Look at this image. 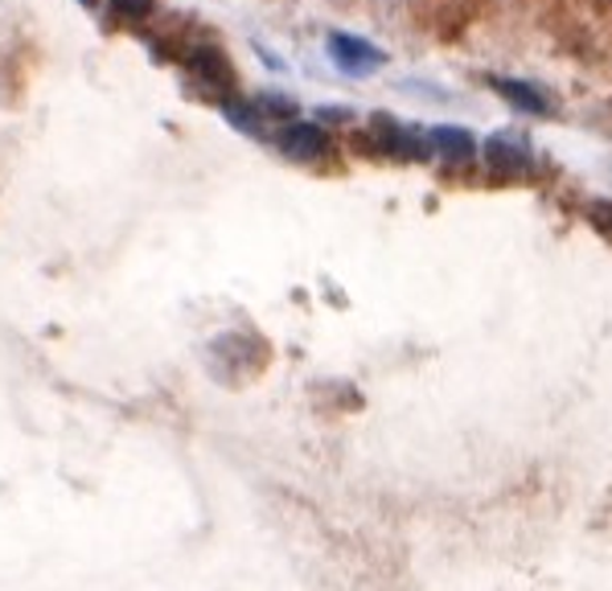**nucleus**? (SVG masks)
I'll use <instances>...</instances> for the list:
<instances>
[{
    "label": "nucleus",
    "instance_id": "nucleus-1",
    "mask_svg": "<svg viewBox=\"0 0 612 591\" xmlns=\"http://www.w3.org/2000/svg\"><path fill=\"white\" fill-rule=\"evenodd\" d=\"M280 152L288 161H300V164H313V161H325L329 157V132L317 128V123H288L280 128Z\"/></svg>",
    "mask_w": 612,
    "mask_h": 591
},
{
    "label": "nucleus",
    "instance_id": "nucleus-4",
    "mask_svg": "<svg viewBox=\"0 0 612 591\" xmlns=\"http://www.w3.org/2000/svg\"><path fill=\"white\" fill-rule=\"evenodd\" d=\"M493 87L514 103V108H522V111H531V116H543L546 111V99L534 87H526V82H510V79H493Z\"/></svg>",
    "mask_w": 612,
    "mask_h": 591
},
{
    "label": "nucleus",
    "instance_id": "nucleus-5",
    "mask_svg": "<svg viewBox=\"0 0 612 591\" xmlns=\"http://www.w3.org/2000/svg\"><path fill=\"white\" fill-rule=\"evenodd\" d=\"M485 161H490L493 169H502V173L514 177L526 169V152L514 144H505V140H490V144H485Z\"/></svg>",
    "mask_w": 612,
    "mask_h": 591
},
{
    "label": "nucleus",
    "instance_id": "nucleus-7",
    "mask_svg": "<svg viewBox=\"0 0 612 591\" xmlns=\"http://www.w3.org/2000/svg\"><path fill=\"white\" fill-rule=\"evenodd\" d=\"M87 4H99V0H87Z\"/></svg>",
    "mask_w": 612,
    "mask_h": 591
},
{
    "label": "nucleus",
    "instance_id": "nucleus-6",
    "mask_svg": "<svg viewBox=\"0 0 612 591\" xmlns=\"http://www.w3.org/2000/svg\"><path fill=\"white\" fill-rule=\"evenodd\" d=\"M588 222H592L604 239H612V202H592L588 206Z\"/></svg>",
    "mask_w": 612,
    "mask_h": 591
},
{
    "label": "nucleus",
    "instance_id": "nucleus-2",
    "mask_svg": "<svg viewBox=\"0 0 612 591\" xmlns=\"http://www.w3.org/2000/svg\"><path fill=\"white\" fill-rule=\"evenodd\" d=\"M329 54L338 58L345 70H354V74H367L382 62V54L374 46H367L362 38H333L329 41Z\"/></svg>",
    "mask_w": 612,
    "mask_h": 591
},
{
    "label": "nucleus",
    "instance_id": "nucleus-3",
    "mask_svg": "<svg viewBox=\"0 0 612 591\" xmlns=\"http://www.w3.org/2000/svg\"><path fill=\"white\" fill-rule=\"evenodd\" d=\"M428 140H432L435 152H444L449 161H473L476 157V140L464 132V128H432Z\"/></svg>",
    "mask_w": 612,
    "mask_h": 591
}]
</instances>
